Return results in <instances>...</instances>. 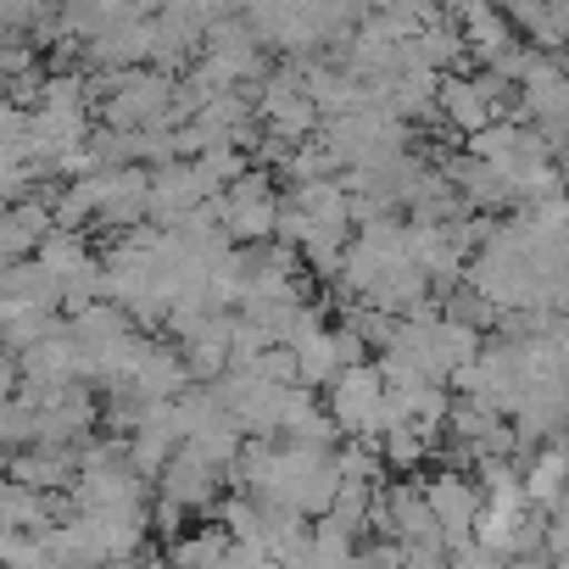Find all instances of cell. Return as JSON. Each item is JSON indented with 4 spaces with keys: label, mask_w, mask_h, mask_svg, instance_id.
Wrapping results in <instances>:
<instances>
[{
    "label": "cell",
    "mask_w": 569,
    "mask_h": 569,
    "mask_svg": "<svg viewBox=\"0 0 569 569\" xmlns=\"http://www.w3.org/2000/svg\"><path fill=\"white\" fill-rule=\"evenodd\" d=\"M184 519H190V508H179L173 497H162V491H157V508H151V530H157V536H179V530H184Z\"/></svg>",
    "instance_id": "8fae6325"
},
{
    "label": "cell",
    "mask_w": 569,
    "mask_h": 569,
    "mask_svg": "<svg viewBox=\"0 0 569 569\" xmlns=\"http://www.w3.org/2000/svg\"><path fill=\"white\" fill-rule=\"evenodd\" d=\"M0 297H7L12 308L62 313V308H68V284L51 279L40 262H7V273H0Z\"/></svg>",
    "instance_id": "5b68a950"
},
{
    "label": "cell",
    "mask_w": 569,
    "mask_h": 569,
    "mask_svg": "<svg viewBox=\"0 0 569 569\" xmlns=\"http://www.w3.org/2000/svg\"><path fill=\"white\" fill-rule=\"evenodd\" d=\"M386 402H391V391H386L380 363H358V369H341V380L330 386V402H325V408H330V419L341 425V436L375 441Z\"/></svg>",
    "instance_id": "6da1fadb"
},
{
    "label": "cell",
    "mask_w": 569,
    "mask_h": 569,
    "mask_svg": "<svg viewBox=\"0 0 569 569\" xmlns=\"http://www.w3.org/2000/svg\"><path fill=\"white\" fill-rule=\"evenodd\" d=\"M525 497L530 508H547V513L569 497V436L536 452V463H525Z\"/></svg>",
    "instance_id": "52a82bcc"
},
{
    "label": "cell",
    "mask_w": 569,
    "mask_h": 569,
    "mask_svg": "<svg viewBox=\"0 0 569 569\" xmlns=\"http://www.w3.org/2000/svg\"><path fill=\"white\" fill-rule=\"evenodd\" d=\"M34 262L51 273V279H62V284H79L84 273H96L101 262L90 257V240L79 234V229H57L40 251H34Z\"/></svg>",
    "instance_id": "ba28073f"
},
{
    "label": "cell",
    "mask_w": 569,
    "mask_h": 569,
    "mask_svg": "<svg viewBox=\"0 0 569 569\" xmlns=\"http://www.w3.org/2000/svg\"><path fill=\"white\" fill-rule=\"evenodd\" d=\"M352 569H380V563H375L369 552H358V558H352Z\"/></svg>",
    "instance_id": "7c38bea8"
},
{
    "label": "cell",
    "mask_w": 569,
    "mask_h": 569,
    "mask_svg": "<svg viewBox=\"0 0 569 569\" xmlns=\"http://www.w3.org/2000/svg\"><path fill=\"white\" fill-rule=\"evenodd\" d=\"M151 480L146 475H134L129 463H112V469H90V475H79V486H73V508L79 513H146V491Z\"/></svg>",
    "instance_id": "3957f363"
},
{
    "label": "cell",
    "mask_w": 569,
    "mask_h": 569,
    "mask_svg": "<svg viewBox=\"0 0 569 569\" xmlns=\"http://www.w3.org/2000/svg\"><path fill=\"white\" fill-rule=\"evenodd\" d=\"M425 502H430V513H436L441 530H447V552H458V547L475 541V525H480V513H486V491H480L475 475H463V469H436V475L425 480Z\"/></svg>",
    "instance_id": "7a4b0ae2"
},
{
    "label": "cell",
    "mask_w": 569,
    "mask_h": 569,
    "mask_svg": "<svg viewBox=\"0 0 569 569\" xmlns=\"http://www.w3.org/2000/svg\"><path fill=\"white\" fill-rule=\"evenodd\" d=\"M218 486H223V475L212 469V463H201L196 452H184L179 447V458L168 463V475H162V497H173L179 508H190V513H218Z\"/></svg>",
    "instance_id": "277c9868"
},
{
    "label": "cell",
    "mask_w": 569,
    "mask_h": 569,
    "mask_svg": "<svg viewBox=\"0 0 569 569\" xmlns=\"http://www.w3.org/2000/svg\"><path fill=\"white\" fill-rule=\"evenodd\" d=\"M558 168H563V179H569V151H558Z\"/></svg>",
    "instance_id": "4fadbf2b"
},
{
    "label": "cell",
    "mask_w": 569,
    "mask_h": 569,
    "mask_svg": "<svg viewBox=\"0 0 569 569\" xmlns=\"http://www.w3.org/2000/svg\"><path fill=\"white\" fill-rule=\"evenodd\" d=\"M0 502H7V530H34V536H46V530H57V525H62L57 502H51L46 491H34V486H18V480H7Z\"/></svg>",
    "instance_id": "9c48e42d"
},
{
    "label": "cell",
    "mask_w": 569,
    "mask_h": 569,
    "mask_svg": "<svg viewBox=\"0 0 569 569\" xmlns=\"http://www.w3.org/2000/svg\"><path fill=\"white\" fill-rule=\"evenodd\" d=\"M441 118H447L458 134H480V129L497 123V107L475 90L469 73H447V79H441Z\"/></svg>",
    "instance_id": "8992f818"
},
{
    "label": "cell",
    "mask_w": 569,
    "mask_h": 569,
    "mask_svg": "<svg viewBox=\"0 0 569 569\" xmlns=\"http://www.w3.org/2000/svg\"><path fill=\"white\" fill-rule=\"evenodd\" d=\"M297 352V363H302V386L308 391H330L336 380H341V347H336V330H325V336H313V341H302V347H291Z\"/></svg>",
    "instance_id": "30bf717a"
}]
</instances>
